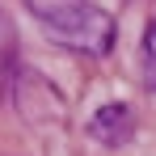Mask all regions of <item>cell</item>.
Returning <instances> with one entry per match:
<instances>
[{
	"mask_svg": "<svg viewBox=\"0 0 156 156\" xmlns=\"http://www.w3.org/2000/svg\"><path fill=\"white\" fill-rule=\"evenodd\" d=\"M38 21L51 30V38H59L72 51L105 55L114 47V17L93 0H55V4H34Z\"/></svg>",
	"mask_w": 156,
	"mask_h": 156,
	"instance_id": "1",
	"label": "cell"
},
{
	"mask_svg": "<svg viewBox=\"0 0 156 156\" xmlns=\"http://www.w3.org/2000/svg\"><path fill=\"white\" fill-rule=\"evenodd\" d=\"M144 76H148V89H156V21H148L144 30Z\"/></svg>",
	"mask_w": 156,
	"mask_h": 156,
	"instance_id": "4",
	"label": "cell"
},
{
	"mask_svg": "<svg viewBox=\"0 0 156 156\" xmlns=\"http://www.w3.org/2000/svg\"><path fill=\"white\" fill-rule=\"evenodd\" d=\"M17 68V26H13V17L0 9V80L9 76Z\"/></svg>",
	"mask_w": 156,
	"mask_h": 156,
	"instance_id": "3",
	"label": "cell"
},
{
	"mask_svg": "<svg viewBox=\"0 0 156 156\" xmlns=\"http://www.w3.org/2000/svg\"><path fill=\"white\" fill-rule=\"evenodd\" d=\"M89 139H97L101 148H122L131 135H135V110L127 101H105L93 110V118H89Z\"/></svg>",
	"mask_w": 156,
	"mask_h": 156,
	"instance_id": "2",
	"label": "cell"
}]
</instances>
